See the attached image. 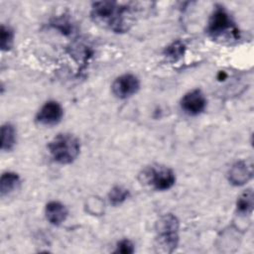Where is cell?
<instances>
[{"mask_svg": "<svg viewBox=\"0 0 254 254\" xmlns=\"http://www.w3.org/2000/svg\"><path fill=\"white\" fill-rule=\"evenodd\" d=\"M91 17L96 23L121 33L129 29L132 22V11L128 6H121L110 1H100L93 3Z\"/></svg>", "mask_w": 254, "mask_h": 254, "instance_id": "1", "label": "cell"}, {"mask_svg": "<svg viewBox=\"0 0 254 254\" xmlns=\"http://www.w3.org/2000/svg\"><path fill=\"white\" fill-rule=\"evenodd\" d=\"M179 221L173 214L162 216L156 224L155 248L160 253H171L179 242Z\"/></svg>", "mask_w": 254, "mask_h": 254, "instance_id": "2", "label": "cell"}, {"mask_svg": "<svg viewBox=\"0 0 254 254\" xmlns=\"http://www.w3.org/2000/svg\"><path fill=\"white\" fill-rule=\"evenodd\" d=\"M49 150L55 161L61 164H70L79 154L80 144L71 134H58L49 144Z\"/></svg>", "mask_w": 254, "mask_h": 254, "instance_id": "3", "label": "cell"}, {"mask_svg": "<svg viewBox=\"0 0 254 254\" xmlns=\"http://www.w3.org/2000/svg\"><path fill=\"white\" fill-rule=\"evenodd\" d=\"M208 32L213 38H233L238 37L230 15L222 6H216L208 22Z\"/></svg>", "mask_w": 254, "mask_h": 254, "instance_id": "4", "label": "cell"}, {"mask_svg": "<svg viewBox=\"0 0 254 254\" xmlns=\"http://www.w3.org/2000/svg\"><path fill=\"white\" fill-rule=\"evenodd\" d=\"M143 176L145 182L158 190H169L176 182L174 172L164 166H152L144 171Z\"/></svg>", "mask_w": 254, "mask_h": 254, "instance_id": "5", "label": "cell"}, {"mask_svg": "<svg viewBox=\"0 0 254 254\" xmlns=\"http://www.w3.org/2000/svg\"><path fill=\"white\" fill-rule=\"evenodd\" d=\"M140 83L137 76L125 73L118 76L112 83V92L118 98H127L135 94L139 89Z\"/></svg>", "mask_w": 254, "mask_h": 254, "instance_id": "6", "label": "cell"}, {"mask_svg": "<svg viewBox=\"0 0 254 254\" xmlns=\"http://www.w3.org/2000/svg\"><path fill=\"white\" fill-rule=\"evenodd\" d=\"M64 110L61 104L57 101L50 100L46 102L37 114V121L42 125H55L59 123L63 117Z\"/></svg>", "mask_w": 254, "mask_h": 254, "instance_id": "7", "label": "cell"}, {"mask_svg": "<svg viewBox=\"0 0 254 254\" xmlns=\"http://www.w3.org/2000/svg\"><path fill=\"white\" fill-rule=\"evenodd\" d=\"M206 105L203 93L199 89H193L184 95L181 100L182 109L190 115H197L201 113Z\"/></svg>", "mask_w": 254, "mask_h": 254, "instance_id": "8", "label": "cell"}, {"mask_svg": "<svg viewBox=\"0 0 254 254\" xmlns=\"http://www.w3.org/2000/svg\"><path fill=\"white\" fill-rule=\"evenodd\" d=\"M253 175V166L251 161L236 162L229 170L228 178L231 184L241 186L247 183Z\"/></svg>", "mask_w": 254, "mask_h": 254, "instance_id": "9", "label": "cell"}, {"mask_svg": "<svg viewBox=\"0 0 254 254\" xmlns=\"http://www.w3.org/2000/svg\"><path fill=\"white\" fill-rule=\"evenodd\" d=\"M45 213L47 219L52 224L59 225L65 220L67 216V209L59 201H51L46 205Z\"/></svg>", "mask_w": 254, "mask_h": 254, "instance_id": "10", "label": "cell"}, {"mask_svg": "<svg viewBox=\"0 0 254 254\" xmlns=\"http://www.w3.org/2000/svg\"><path fill=\"white\" fill-rule=\"evenodd\" d=\"M20 184L19 176L12 172L2 174L0 179V191L2 195L12 192Z\"/></svg>", "mask_w": 254, "mask_h": 254, "instance_id": "11", "label": "cell"}, {"mask_svg": "<svg viewBox=\"0 0 254 254\" xmlns=\"http://www.w3.org/2000/svg\"><path fill=\"white\" fill-rule=\"evenodd\" d=\"M16 141V131L15 128L6 123L1 127V149L2 150H11L15 145Z\"/></svg>", "mask_w": 254, "mask_h": 254, "instance_id": "12", "label": "cell"}, {"mask_svg": "<svg viewBox=\"0 0 254 254\" xmlns=\"http://www.w3.org/2000/svg\"><path fill=\"white\" fill-rule=\"evenodd\" d=\"M237 210L243 214H249L253 209V192L251 190H245L237 199Z\"/></svg>", "mask_w": 254, "mask_h": 254, "instance_id": "13", "label": "cell"}, {"mask_svg": "<svg viewBox=\"0 0 254 254\" xmlns=\"http://www.w3.org/2000/svg\"><path fill=\"white\" fill-rule=\"evenodd\" d=\"M185 53V45L181 41H176L167 47L165 55L172 61H177L183 57Z\"/></svg>", "mask_w": 254, "mask_h": 254, "instance_id": "14", "label": "cell"}, {"mask_svg": "<svg viewBox=\"0 0 254 254\" xmlns=\"http://www.w3.org/2000/svg\"><path fill=\"white\" fill-rule=\"evenodd\" d=\"M129 196V191L128 190L122 188V187H114L108 194V198L109 201L113 204V205H117L120 204L121 202H123L124 200H126Z\"/></svg>", "mask_w": 254, "mask_h": 254, "instance_id": "15", "label": "cell"}, {"mask_svg": "<svg viewBox=\"0 0 254 254\" xmlns=\"http://www.w3.org/2000/svg\"><path fill=\"white\" fill-rule=\"evenodd\" d=\"M14 34L13 31L4 25L1 26L0 30V46L3 51H8L13 45Z\"/></svg>", "mask_w": 254, "mask_h": 254, "instance_id": "16", "label": "cell"}, {"mask_svg": "<svg viewBox=\"0 0 254 254\" xmlns=\"http://www.w3.org/2000/svg\"><path fill=\"white\" fill-rule=\"evenodd\" d=\"M116 253H122V254H130L134 252V246L131 241L127 239H123L120 242H118L116 246Z\"/></svg>", "mask_w": 254, "mask_h": 254, "instance_id": "17", "label": "cell"}]
</instances>
